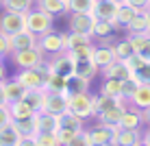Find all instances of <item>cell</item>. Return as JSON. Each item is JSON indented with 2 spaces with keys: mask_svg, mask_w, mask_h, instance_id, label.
<instances>
[{
  "mask_svg": "<svg viewBox=\"0 0 150 146\" xmlns=\"http://www.w3.org/2000/svg\"><path fill=\"white\" fill-rule=\"evenodd\" d=\"M46 55L39 46L33 48H24V50H13L11 53V61L18 70H26V68H41L46 63Z\"/></svg>",
  "mask_w": 150,
  "mask_h": 146,
  "instance_id": "cell-1",
  "label": "cell"
},
{
  "mask_svg": "<svg viewBox=\"0 0 150 146\" xmlns=\"http://www.w3.org/2000/svg\"><path fill=\"white\" fill-rule=\"evenodd\" d=\"M46 68L52 74H61V76H72L76 72V59L70 50H61V53L48 55L46 57Z\"/></svg>",
  "mask_w": 150,
  "mask_h": 146,
  "instance_id": "cell-2",
  "label": "cell"
},
{
  "mask_svg": "<svg viewBox=\"0 0 150 146\" xmlns=\"http://www.w3.org/2000/svg\"><path fill=\"white\" fill-rule=\"evenodd\" d=\"M48 68L46 63L41 68H26V70H20L15 74V79L22 83L26 90H46V83H48Z\"/></svg>",
  "mask_w": 150,
  "mask_h": 146,
  "instance_id": "cell-3",
  "label": "cell"
},
{
  "mask_svg": "<svg viewBox=\"0 0 150 146\" xmlns=\"http://www.w3.org/2000/svg\"><path fill=\"white\" fill-rule=\"evenodd\" d=\"M52 24H54V15L44 11V9H30L26 13V28L35 35H44L48 31H52Z\"/></svg>",
  "mask_w": 150,
  "mask_h": 146,
  "instance_id": "cell-4",
  "label": "cell"
},
{
  "mask_svg": "<svg viewBox=\"0 0 150 146\" xmlns=\"http://www.w3.org/2000/svg\"><path fill=\"white\" fill-rule=\"evenodd\" d=\"M70 111H74L81 118H91L94 116V96L89 92H70L68 94Z\"/></svg>",
  "mask_w": 150,
  "mask_h": 146,
  "instance_id": "cell-5",
  "label": "cell"
},
{
  "mask_svg": "<svg viewBox=\"0 0 150 146\" xmlns=\"http://www.w3.org/2000/svg\"><path fill=\"white\" fill-rule=\"evenodd\" d=\"M26 28V13H18V11H9L4 9L0 15V33H4L7 37L20 33Z\"/></svg>",
  "mask_w": 150,
  "mask_h": 146,
  "instance_id": "cell-6",
  "label": "cell"
},
{
  "mask_svg": "<svg viewBox=\"0 0 150 146\" xmlns=\"http://www.w3.org/2000/svg\"><path fill=\"white\" fill-rule=\"evenodd\" d=\"M39 48L46 55H54V53H61V50H68V33L48 31V33L39 35Z\"/></svg>",
  "mask_w": 150,
  "mask_h": 146,
  "instance_id": "cell-7",
  "label": "cell"
},
{
  "mask_svg": "<svg viewBox=\"0 0 150 146\" xmlns=\"http://www.w3.org/2000/svg\"><path fill=\"white\" fill-rule=\"evenodd\" d=\"M115 135H117V127H107V124H100V122L89 129V137L94 146H113Z\"/></svg>",
  "mask_w": 150,
  "mask_h": 146,
  "instance_id": "cell-8",
  "label": "cell"
},
{
  "mask_svg": "<svg viewBox=\"0 0 150 146\" xmlns=\"http://www.w3.org/2000/svg\"><path fill=\"white\" fill-rule=\"evenodd\" d=\"M68 24H70V31H74V33L94 35L96 18H94V13H70Z\"/></svg>",
  "mask_w": 150,
  "mask_h": 146,
  "instance_id": "cell-9",
  "label": "cell"
},
{
  "mask_svg": "<svg viewBox=\"0 0 150 146\" xmlns=\"http://www.w3.org/2000/svg\"><path fill=\"white\" fill-rule=\"evenodd\" d=\"M70 109V103H68V92H48L46 96V105H44V111L48 113H54V116H61Z\"/></svg>",
  "mask_w": 150,
  "mask_h": 146,
  "instance_id": "cell-10",
  "label": "cell"
},
{
  "mask_svg": "<svg viewBox=\"0 0 150 146\" xmlns=\"http://www.w3.org/2000/svg\"><path fill=\"white\" fill-rule=\"evenodd\" d=\"M9 44H11V53L13 50H24V48H33V46H39V35L30 33L28 28L20 31L9 37Z\"/></svg>",
  "mask_w": 150,
  "mask_h": 146,
  "instance_id": "cell-11",
  "label": "cell"
},
{
  "mask_svg": "<svg viewBox=\"0 0 150 146\" xmlns=\"http://www.w3.org/2000/svg\"><path fill=\"white\" fill-rule=\"evenodd\" d=\"M102 76H113V79H120V81H126L131 76H135V72L128 68V63L124 59H115L113 63H109L107 68H102Z\"/></svg>",
  "mask_w": 150,
  "mask_h": 146,
  "instance_id": "cell-12",
  "label": "cell"
},
{
  "mask_svg": "<svg viewBox=\"0 0 150 146\" xmlns=\"http://www.w3.org/2000/svg\"><path fill=\"white\" fill-rule=\"evenodd\" d=\"M117 9L120 4L115 0H96V7H94V18L96 20H111L115 24V15H117Z\"/></svg>",
  "mask_w": 150,
  "mask_h": 146,
  "instance_id": "cell-13",
  "label": "cell"
},
{
  "mask_svg": "<svg viewBox=\"0 0 150 146\" xmlns=\"http://www.w3.org/2000/svg\"><path fill=\"white\" fill-rule=\"evenodd\" d=\"M91 59H94V63L102 70V68H107L109 63H113V61L117 59V55H115V48H113L111 44H100V46L94 48V57H91Z\"/></svg>",
  "mask_w": 150,
  "mask_h": 146,
  "instance_id": "cell-14",
  "label": "cell"
},
{
  "mask_svg": "<svg viewBox=\"0 0 150 146\" xmlns=\"http://www.w3.org/2000/svg\"><path fill=\"white\" fill-rule=\"evenodd\" d=\"M144 140V135L139 133V129H122L117 127V135L113 146H137Z\"/></svg>",
  "mask_w": 150,
  "mask_h": 146,
  "instance_id": "cell-15",
  "label": "cell"
},
{
  "mask_svg": "<svg viewBox=\"0 0 150 146\" xmlns=\"http://www.w3.org/2000/svg\"><path fill=\"white\" fill-rule=\"evenodd\" d=\"M126 107H128V103H120V105L111 107L109 111H105V113H100V116H98V122H100V124H107V127H120L122 116H124V111H126Z\"/></svg>",
  "mask_w": 150,
  "mask_h": 146,
  "instance_id": "cell-16",
  "label": "cell"
},
{
  "mask_svg": "<svg viewBox=\"0 0 150 146\" xmlns=\"http://www.w3.org/2000/svg\"><path fill=\"white\" fill-rule=\"evenodd\" d=\"M120 103H126V98H113V96H107V94H98V96H94V116L98 118L100 113L109 111L111 107L120 105Z\"/></svg>",
  "mask_w": 150,
  "mask_h": 146,
  "instance_id": "cell-17",
  "label": "cell"
},
{
  "mask_svg": "<svg viewBox=\"0 0 150 146\" xmlns=\"http://www.w3.org/2000/svg\"><path fill=\"white\" fill-rule=\"evenodd\" d=\"M142 124H144L142 109L128 105V107H126V111H124V116H122L120 127H122V129H142Z\"/></svg>",
  "mask_w": 150,
  "mask_h": 146,
  "instance_id": "cell-18",
  "label": "cell"
},
{
  "mask_svg": "<svg viewBox=\"0 0 150 146\" xmlns=\"http://www.w3.org/2000/svg\"><path fill=\"white\" fill-rule=\"evenodd\" d=\"M115 28L117 26L111 22V20H96V24H94V39L102 41V44H109V39H111V35H113Z\"/></svg>",
  "mask_w": 150,
  "mask_h": 146,
  "instance_id": "cell-19",
  "label": "cell"
},
{
  "mask_svg": "<svg viewBox=\"0 0 150 146\" xmlns=\"http://www.w3.org/2000/svg\"><path fill=\"white\" fill-rule=\"evenodd\" d=\"M128 105H133L137 109L150 107V83H139V87L135 90V94L128 98Z\"/></svg>",
  "mask_w": 150,
  "mask_h": 146,
  "instance_id": "cell-20",
  "label": "cell"
},
{
  "mask_svg": "<svg viewBox=\"0 0 150 146\" xmlns=\"http://www.w3.org/2000/svg\"><path fill=\"white\" fill-rule=\"evenodd\" d=\"M4 87H7V98H9V105H13V103H18V100H24V96H26V87L22 85L18 79H7L4 81Z\"/></svg>",
  "mask_w": 150,
  "mask_h": 146,
  "instance_id": "cell-21",
  "label": "cell"
},
{
  "mask_svg": "<svg viewBox=\"0 0 150 146\" xmlns=\"http://www.w3.org/2000/svg\"><path fill=\"white\" fill-rule=\"evenodd\" d=\"M135 53H139L146 61H150V33H135V35H128Z\"/></svg>",
  "mask_w": 150,
  "mask_h": 146,
  "instance_id": "cell-22",
  "label": "cell"
},
{
  "mask_svg": "<svg viewBox=\"0 0 150 146\" xmlns=\"http://www.w3.org/2000/svg\"><path fill=\"white\" fill-rule=\"evenodd\" d=\"M20 140H22V135H20V131H18V127H15L13 120L0 129V146H18Z\"/></svg>",
  "mask_w": 150,
  "mask_h": 146,
  "instance_id": "cell-23",
  "label": "cell"
},
{
  "mask_svg": "<svg viewBox=\"0 0 150 146\" xmlns=\"http://www.w3.org/2000/svg\"><path fill=\"white\" fill-rule=\"evenodd\" d=\"M37 7H39V9H44V11H48V13H52L54 18H57V15H65V13H70V9H68V0H37Z\"/></svg>",
  "mask_w": 150,
  "mask_h": 146,
  "instance_id": "cell-24",
  "label": "cell"
},
{
  "mask_svg": "<svg viewBox=\"0 0 150 146\" xmlns=\"http://www.w3.org/2000/svg\"><path fill=\"white\" fill-rule=\"evenodd\" d=\"M122 90H124V81L113 79V76H105V81L100 85V94H107V96H113V98H124Z\"/></svg>",
  "mask_w": 150,
  "mask_h": 146,
  "instance_id": "cell-25",
  "label": "cell"
},
{
  "mask_svg": "<svg viewBox=\"0 0 150 146\" xmlns=\"http://www.w3.org/2000/svg\"><path fill=\"white\" fill-rule=\"evenodd\" d=\"M15 127H18V131L22 137H35V135L39 133V124H37V116L33 118H26V120H13Z\"/></svg>",
  "mask_w": 150,
  "mask_h": 146,
  "instance_id": "cell-26",
  "label": "cell"
},
{
  "mask_svg": "<svg viewBox=\"0 0 150 146\" xmlns=\"http://www.w3.org/2000/svg\"><path fill=\"white\" fill-rule=\"evenodd\" d=\"M9 109H11L13 120H26V118H33V116H37V113H39V111H35V109L30 107L26 100L13 103V105H9Z\"/></svg>",
  "mask_w": 150,
  "mask_h": 146,
  "instance_id": "cell-27",
  "label": "cell"
},
{
  "mask_svg": "<svg viewBox=\"0 0 150 146\" xmlns=\"http://www.w3.org/2000/svg\"><path fill=\"white\" fill-rule=\"evenodd\" d=\"M98 72H100V68L94 63V59H76V72H74V74L91 81Z\"/></svg>",
  "mask_w": 150,
  "mask_h": 146,
  "instance_id": "cell-28",
  "label": "cell"
},
{
  "mask_svg": "<svg viewBox=\"0 0 150 146\" xmlns=\"http://www.w3.org/2000/svg\"><path fill=\"white\" fill-rule=\"evenodd\" d=\"M139 11L135 7H131V4H120V9H117V15H115V26L117 28H126L128 24H131V20L135 18Z\"/></svg>",
  "mask_w": 150,
  "mask_h": 146,
  "instance_id": "cell-29",
  "label": "cell"
},
{
  "mask_svg": "<svg viewBox=\"0 0 150 146\" xmlns=\"http://www.w3.org/2000/svg\"><path fill=\"white\" fill-rule=\"evenodd\" d=\"M46 96H48V92H46V90H28L26 96H24V100H26L35 111H44Z\"/></svg>",
  "mask_w": 150,
  "mask_h": 146,
  "instance_id": "cell-30",
  "label": "cell"
},
{
  "mask_svg": "<svg viewBox=\"0 0 150 146\" xmlns=\"http://www.w3.org/2000/svg\"><path fill=\"white\" fill-rule=\"evenodd\" d=\"M126 33H128V35H135V33H150V31H148V15H146V11H139L135 18L131 20V24L126 26Z\"/></svg>",
  "mask_w": 150,
  "mask_h": 146,
  "instance_id": "cell-31",
  "label": "cell"
},
{
  "mask_svg": "<svg viewBox=\"0 0 150 146\" xmlns=\"http://www.w3.org/2000/svg\"><path fill=\"white\" fill-rule=\"evenodd\" d=\"M94 35H85V33H74V31H70L68 33V50H76L81 48V46H89L94 44Z\"/></svg>",
  "mask_w": 150,
  "mask_h": 146,
  "instance_id": "cell-32",
  "label": "cell"
},
{
  "mask_svg": "<svg viewBox=\"0 0 150 146\" xmlns=\"http://www.w3.org/2000/svg\"><path fill=\"white\" fill-rule=\"evenodd\" d=\"M37 124H39V131H57L59 129V116L48 113V111H39Z\"/></svg>",
  "mask_w": 150,
  "mask_h": 146,
  "instance_id": "cell-33",
  "label": "cell"
},
{
  "mask_svg": "<svg viewBox=\"0 0 150 146\" xmlns=\"http://www.w3.org/2000/svg\"><path fill=\"white\" fill-rule=\"evenodd\" d=\"M68 81L70 76H61V74H52L50 72L48 74V83H46V92H68Z\"/></svg>",
  "mask_w": 150,
  "mask_h": 146,
  "instance_id": "cell-34",
  "label": "cell"
},
{
  "mask_svg": "<svg viewBox=\"0 0 150 146\" xmlns=\"http://www.w3.org/2000/svg\"><path fill=\"white\" fill-rule=\"evenodd\" d=\"M37 0H2V7L9 11H18V13H28L30 9H35Z\"/></svg>",
  "mask_w": 150,
  "mask_h": 146,
  "instance_id": "cell-35",
  "label": "cell"
},
{
  "mask_svg": "<svg viewBox=\"0 0 150 146\" xmlns=\"http://www.w3.org/2000/svg\"><path fill=\"white\" fill-rule=\"evenodd\" d=\"M83 120L85 118H81V116H76L74 111H65V113H61L59 116V127H68V129H76V131H83Z\"/></svg>",
  "mask_w": 150,
  "mask_h": 146,
  "instance_id": "cell-36",
  "label": "cell"
},
{
  "mask_svg": "<svg viewBox=\"0 0 150 146\" xmlns=\"http://www.w3.org/2000/svg\"><path fill=\"white\" fill-rule=\"evenodd\" d=\"M96 7V0H68L70 13H91Z\"/></svg>",
  "mask_w": 150,
  "mask_h": 146,
  "instance_id": "cell-37",
  "label": "cell"
},
{
  "mask_svg": "<svg viewBox=\"0 0 150 146\" xmlns=\"http://www.w3.org/2000/svg\"><path fill=\"white\" fill-rule=\"evenodd\" d=\"M89 79H83L79 74H72L68 81V90L70 92H89Z\"/></svg>",
  "mask_w": 150,
  "mask_h": 146,
  "instance_id": "cell-38",
  "label": "cell"
},
{
  "mask_svg": "<svg viewBox=\"0 0 150 146\" xmlns=\"http://www.w3.org/2000/svg\"><path fill=\"white\" fill-rule=\"evenodd\" d=\"M113 48H115L117 59H126V57H131L133 53H135V48H133V44H131V39H128V37L115 41V44H113Z\"/></svg>",
  "mask_w": 150,
  "mask_h": 146,
  "instance_id": "cell-39",
  "label": "cell"
},
{
  "mask_svg": "<svg viewBox=\"0 0 150 146\" xmlns=\"http://www.w3.org/2000/svg\"><path fill=\"white\" fill-rule=\"evenodd\" d=\"M39 146H61L59 144V137H57V131H39L35 135Z\"/></svg>",
  "mask_w": 150,
  "mask_h": 146,
  "instance_id": "cell-40",
  "label": "cell"
},
{
  "mask_svg": "<svg viewBox=\"0 0 150 146\" xmlns=\"http://www.w3.org/2000/svg\"><path fill=\"white\" fill-rule=\"evenodd\" d=\"M83 131H85V129H83ZM81 131H76V129H68V127H59L57 129V137H59V144L61 146H65V144H70L72 140L76 137V135H79Z\"/></svg>",
  "mask_w": 150,
  "mask_h": 146,
  "instance_id": "cell-41",
  "label": "cell"
},
{
  "mask_svg": "<svg viewBox=\"0 0 150 146\" xmlns=\"http://www.w3.org/2000/svg\"><path fill=\"white\" fill-rule=\"evenodd\" d=\"M124 61H126V63H128V68H131L133 72L142 70V68L146 66V63H150V61H146V59H144V57L139 55V53H133L131 57H126V59H124Z\"/></svg>",
  "mask_w": 150,
  "mask_h": 146,
  "instance_id": "cell-42",
  "label": "cell"
},
{
  "mask_svg": "<svg viewBox=\"0 0 150 146\" xmlns=\"http://www.w3.org/2000/svg\"><path fill=\"white\" fill-rule=\"evenodd\" d=\"M139 83H142V81H139L137 76H131V79H126V81H124V90H122V96L126 98V103H128V98H131L133 94H135V90L139 87Z\"/></svg>",
  "mask_w": 150,
  "mask_h": 146,
  "instance_id": "cell-43",
  "label": "cell"
},
{
  "mask_svg": "<svg viewBox=\"0 0 150 146\" xmlns=\"http://www.w3.org/2000/svg\"><path fill=\"white\" fill-rule=\"evenodd\" d=\"M65 146H94V144H91L89 131H81V133H79V135H76V137L70 142V144H65Z\"/></svg>",
  "mask_w": 150,
  "mask_h": 146,
  "instance_id": "cell-44",
  "label": "cell"
},
{
  "mask_svg": "<svg viewBox=\"0 0 150 146\" xmlns=\"http://www.w3.org/2000/svg\"><path fill=\"white\" fill-rule=\"evenodd\" d=\"M13 120L11 116V109H9V105H0V129L4 127V124H9Z\"/></svg>",
  "mask_w": 150,
  "mask_h": 146,
  "instance_id": "cell-45",
  "label": "cell"
},
{
  "mask_svg": "<svg viewBox=\"0 0 150 146\" xmlns=\"http://www.w3.org/2000/svg\"><path fill=\"white\" fill-rule=\"evenodd\" d=\"M11 55V44H9V37L4 33H0V57H9Z\"/></svg>",
  "mask_w": 150,
  "mask_h": 146,
  "instance_id": "cell-46",
  "label": "cell"
},
{
  "mask_svg": "<svg viewBox=\"0 0 150 146\" xmlns=\"http://www.w3.org/2000/svg\"><path fill=\"white\" fill-rule=\"evenodd\" d=\"M126 4L135 7L137 11H148V7H150V0H126Z\"/></svg>",
  "mask_w": 150,
  "mask_h": 146,
  "instance_id": "cell-47",
  "label": "cell"
},
{
  "mask_svg": "<svg viewBox=\"0 0 150 146\" xmlns=\"http://www.w3.org/2000/svg\"><path fill=\"white\" fill-rule=\"evenodd\" d=\"M0 105H9V98H7V87H4V83H0Z\"/></svg>",
  "mask_w": 150,
  "mask_h": 146,
  "instance_id": "cell-48",
  "label": "cell"
},
{
  "mask_svg": "<svg viewBox=\"0 0 150 146\" xmlns=\"http://www.w3.org/2000/svg\"><path fill=\"white\" fill-rule=\"evenodd\" d=\"M18 146H39V144H37V140H35V137H22Z\"/></svg>",
  "mask_w": 150,
  "mask_h": 146,
  "instance_id": "cell-49",
  "label": "cell"
},
{
  "mask_svg": "<svg viewBox=\"0 0 150 146\" xmlns=\"http://www.w3.org/2000/svg\"><path fill=\"white\" fill-rule=\"evenodd\" d=\"M142 118H144V124H148V127H150V107L142 109Z\"/></svg>",
  "mask_w": 150,
  "mask_h": 146,
  "instance_id": "cell-50",
  "label": "cell"
},
{
  "mask_svg": "<svg viewBox=\"0 0 150 146\" xmlns=\"http://www.w3.org/2000/svg\"><path fill=\"white\" fill-rule=\"evenodd\" d=\"M7 81V68H4V63L0 61V83Z\"/></svg>",
  "mask_w": 150,
  "mask_h": 146,
  "instance_id": "cell-51",
  "label": "cell"
},
{
  "mask_svg": "<svg viewBox=\"0 0 150 146\" xmlns=\"http://www.w3.org/2000/svg\"><path fill=\"white\" fill-rule=\"evenodd\" d=\"M144 142H148V144H150V127H148V131L144 133Z\"/></svg>",
  "mask_w": 150,
  "mask_h": 146,
  "instance_id": "cell-52",
  "label": "cell"
},
{
  "mask_svg": "<svg viewBox=\"0 0 150 146\" xmlns=\"http://www.w3.org/2000/svg\"><path fill=\"white\" fill-rule=\"evenodd\" d=\"M137 146H150V144H148V142H144V140H142V142H139Z\"/></svg>",
  "mask_w": 150,
  "mask_h": 146,
  "instance_id": "cell-53",
  "label": "cell"
},
{
  "mask_svg": "<svg viewBox=\"0 0 150 146\" xmlns=\"http://www.w3.org/2000/svg\"><path fill=\"white\" fill-rule=\"evenodd\" d=\"M146 15H148V31H150V11H146Z\"/></svg>",
  "mask_w": 150,
  "mask_h": 146,
  "instance_id": "cell-54",
  "label": "cell"
},
{
  "mask_svg": "<svg viewBox=\"0 0 150 146\" xmlns=\"http://www.w3.org/2000/svg\"><path fill=\"white\" fill-rule=\"evenodd\" d=\"M115 2H117V4H124V2H126V0H115Z\"/></svg>",
  "mask_w": 150,
  "mask_h": 146,
  "instance_id": "cell-55",
  "label": "cell"
},
{
  "mask_svg": "<svg viewBox=\"0 0 150 146\" xmlns=\"http://www.w3.org/2000/svg\"><path fill=\"white\" fill-rule=\"evenodd\" d=\"M2 59H4V57H0V61H2Z\"/></svg>",
  "mask_w": 150,
  "mask_h": 146,
  "instance_id": "cell-56",
  "label": "cell"
},
{
  "mask_svg": "<svg viewBox=\"0 0 150 146\" xmlns=\"http://www.w3.org/2000/svg\"><path fill=\"white\" fill-rule=\"evenodd\" d=\"M0 4H2V0H0Z\"/></svg>",
  "mask_w": 150,
  "mask_h": 146,
  "instance_id": "cell-57",
  "label": "cell"
},
{
  "mask_svg": "<svg viewBox=\"0 0 150 146\" xmlns=\"http://www.w3.org/2000/svg\"><path fill=\"white\" fill-rule=\"evenodd\" d=\"M148 11H150V7H148Z\"/></svg>",
  "mask_w": 150,
  "mask_h": 146,
  "instance_id": "cell-58",
  "label": "cell"
}]
</instances>
